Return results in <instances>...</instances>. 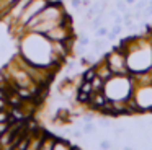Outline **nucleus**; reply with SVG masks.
I'll use <instances>...</instances> for the list:
<instances>
[{
  "label": "nucleus",
  "mask_w": 152,
  "mask_h": 150,
  "mask_svg": "<svg viewBox=\"0 0 152 150\" xmlns=\"http://www.w3.org/2000/svg\"><path fill=\"white\" fill-rule=\"evenodd\" d=\"M20 54L30 64L39 67H59L62 59L57 55L54 41L36 31H25L20 38Z\"/></svg>",
  "instance_id": "1"
},
{
  "label": "nucleus",
  "mask_w": 152,
  "mask_h": 150,
  "mask_svg": "<svg viewBox=\"0 0 152 150\" xmlns=\"http://www.w3.org/2000/svg\"><path fill=\"white\" fill-rule=\"evenodd\" d=\"M119 47L126 54V64L131 75H141L152 70V33L132 34L121 39Z\"/></svg>",
  "instance_id": "2"
},
{
  "label": "nucleus",
  "mask_w": 152,
  "mask_h": 150,
  "mask_svg": "<svg viewBox=\"0 0 152 150\" xmlns=\"http://www.w3.org/2000/svg\"><path fill=\"white\" fill-rule=\"evenodd\" d=\"M67 20H70V18H69V15H67L66 8H64L62 2H49L26 26H25V31H36V33L46 34L49 29L62 25Z\"/></svg>",
  "instance_id": "3"
},
{
  "label": "nucleus",
  "mask_w": 152,
  "mask_h": 150,
  "mask_svg": "<svg viewBox=\"0 0 152 150\" xmlns=\"http://www.w3.org/2000/svg\"><path fill=\"white\" fill-rule=\"evenodd\" d=\"M134 90V78L131 74H113L103 83V95L108 101L113 103H128L132 98Z\"/></svg>",
  "instance_id": "4"
},
{
  "label": "nucleus",
  "mask_w": 152,
  "mask_h": 150,
  "mask_svg": "<svg viewBox=\"0 0 152 150\" xmlns=\"http://www.w3.org/2000/svg\"><path fill=\"white\" fill-rule=\"evenodd\" d=\"M103 59L106 60V64L111 68L113 74H123V75L129 74L128 64H126V54L119 46L111 47V51L106 52V54L103 55Z\"/></svg>",
  "instance_id": "5"
},
{
  "label": "nucleus",
  "mask_w": 152,
  "mask_h": 150,
  "mask_svg": "<svg viewBox=\"0 0 152 150\" xmlns=\"http://www.w3.org/2000/svg\"><path fill=\"white\" fill-rule=\"evenodd\" d=\"M48 3H49V0H31V2L28 3V7L25 8L23 15L20 16V20H18L13 26H15V28H20L21 31L25 33V26H26L28 23H30L31 20H33L34 16H36L38 13L44 8Z\"/></svg>",
  "instance_id": "6"
},
{
  "label": "nucleus",
  "mask_w": 152,
  "mask_h": 150,
  "mask_svg": "<svg viewBox=\"0 0 152 150\" xmlns=\"http://www.w3.org/2000/svg\"><path fill=\"white\" fill-rule=\"evenodd\" d=\"M54 142H56V137L51 135V134H44L43 140H41V147H39V149H43V150H53Z\"/></svg>",
  "instance_id": "7"
},
{
  "label": "nucleus",
  "mask_w": 152,
  "mask_h": 150,
  "mask_svg": "<svg viewBox=\"0 0 152 150\" xmlns=\"http://www.w3.org/2000/svg\"><path fill=\"white\" fill-rule=\"evenodd\" d=\"M69 149H72V143H70L69 140L62 139V137H56L53 150H69Z\"/></svg>",
  "instance_id": "8"
},
{
  "label": "nucleus",
  "mask_w": 152,
  "mask_h": 150,
  "mask_svg": "<svg viewBox=\"0 0 152 150\" xmlns=\"http://www.w3.org/2000/svg\"><path fill=\"white\" fill-rule=\"evenodd\" d=\"M106 46H108V42H106V39L105 38H96V41L93 42V46H92V51L95 52H103L106 49Z\"/></svg>",
  "instance_id": "9"
},
{
  "label": "nucleus",
  "mask_w": 152,
  "mask_h": 150,
  "mask_svg": "<svg viewBox=\"0 0 152 150\" xmlns=\"http://www.w3.org/2000/svg\"><path fill=\"white\" fill-rule=\"evenodd\" d=\"M95 124L92 122V121H88V122H85L83 124V127H82V132H85V134H93L95 132Z\"/></svg>",
  "instance_id": "10"
},
{
  "label": "nucleus",
  "mask_w": 152,
  "mask_h": 150,
  "mask_svg": "<svg viewBox=\"0 0 152 150\" xmlns=\"http://www.w3.org/2000/svg\"><path fill=\"white\" fill-rule=\"evenodd\" d=\"M128 7H129V5L126 3V0H116V10H118L121 15L126 12V10H128Z\"/></svg>",
  "instance_id": "11"
},
{
  "label": "nucleus",
  "mask_w": 152,
  "mask_h": 150,
  "mask_svg": "<svg viewBox=\"0 0 152 150\" xmlns=\"http://www.w3.org/2000/svg\"><path fill=\"white\" fill-rule=\"evenodd\" d=\"M106 34H108V28H106L105 25L95 29V36H96V38H106Z\"/></svg>",
  "instance_id": "12"
},
{
  "label": "nucleus",
  "mask_w": 152,
  "mask_h": 150,
  "mask_svg": "<svg viewBox=\"0 0 152 150\" xmlns=\"http://www.w3.org/2000/svg\"><path fill=\"white\" fill-rule=\"evenodd\" d=\"M149 5V0H136V3L132 5V10H144Z\"/></svg>",
  "instance_id": "13"
},
{
  "label": "nucleus",
  "mask_w": 152,
  "mask_h": 150,
  "mask_svg": "<svg viewBox=\"0 0 152 150\" xmlns=\"http://www.w3.org/2000/svg\"><path fill=\"white\" fill-rule=\"evenodd\" d=\"M149 16H152V3H149V5L142 10V18H149Z\"/></svg>",
  "instance_id": "14"
},
{
  "label": "nucleus",
  "mask_w": 152,
  "mask_h": 150,
  "mask_svg": "<svg viewBox=\"0 0 152 150\" xmlns=\"http://www.w3.org/2000/svg\"><path fill=\"white\" fill-rule=\"evenodd\" d=\"M121 29H123V25H113V28H111V31L115 33V34H119V33H121Z\"/></svg>",
  "instance_id": "15"
},
{
  "label": "nucleus",
  "mask_w": 152,
  "mask_h": 150,
  "mask_svg": "<svg viewBox=\"0 0 152 150\" xmlns=\"http://www.w3.org/2000/svg\"><path fill=\"white\" fill-rule=\"evenodd\" d=\"M100 147H102V149H110V147H113V143H111V140H102Z\"/></svg>",
  "instance_id": "16"
},
{
  "label": "nucleus",
  "mask_w": 152,
  "mask_h": 150,
  "mask_svg": "<svg viewBox=\"0 0 152 150\" xmlns=\"http://www.w3.org/2000/svg\"><path fill=\"white\" fill-rule=\"evenodd\" d=\"M116 36H118V34H115L113 31H108V34H106V39H108V41H115Z\"/></svg>",
  "instance_id": "17"
},
{
  "label": "nucleus",
  "mask_w": 152,
  "mask_h": 150,
  "mask_svg": "<svg viewBox=\"0 0 152 150\" xmlns=\"http://www.w3.org/2000/svg\"><path fill=\"white\" fill-rule=\"evenodd\" d=\"M100 126H102V127H106V129H108V127L110 126H111V124H110V121H106V119H102V121H100Z\"/></svg>",
  "instance_id": "18"
},
{
  "label": "nucleus",
  "mask_w": 152,
  "mask_h": 150,
  "mask_svg": "<svg viewBox=\"0 0 152 150\" xmlns=\"http://www.w3.org/2000/svg\"><path fill=\"white\" fill-rule=\"evenodd\" d=\"M126 3H128V5H134L136 0H126Z\"/></svg>",
  "instance_id": "19"
}]
</instances>
